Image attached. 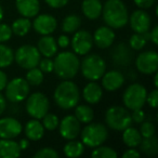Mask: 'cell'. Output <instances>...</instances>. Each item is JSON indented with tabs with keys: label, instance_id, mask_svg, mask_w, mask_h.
Instances as JSON below:
<instances>
[{
	"label": "cell",
	"instance_id": "obj_1",
	"mask_svg": "<svg viewBox=\"0 0 158 158\" xmlns=\"http://www.w3.org/2000/svg\"><path fill=\"white\" fill-rule=\"evenodd\" d=\"M101 15L104 23L113 29L123 28L129 20L128 8L121 0H107L102 7Z\"/></svg>",
	"mask_w": 158,
	"mask_h": 158
},
{
	"label": "cell",
	"instance_id": "obj_2",
	"mask_svg": "<svg viewBox=\"0 0 158 158\" xmlns=\"http://www.w3.org/2000/svg\"><path fill=\"white\" fill-rule=\"evenodd\" d=\"M54 102L62 110H72L80 100V91L74 81L66 79L60 82L53 93Z\"/></svg>",
	"mask_w": 158,
	"mask_h": 158
},
{
	"label": "cell",
	"instance_id": "obj_3",
	"mask_svg": "<svg viewBox=\"0 0 158 158\" xmlns=\"http://www.w3.org/2000/svg\"><path fill=\"white\" fill-rule=\"evenodd\" d=\"M79 67L80 61L76 53L64 51L55 54V59L53 61V70L59 78L63 80L73 79L78 74Z\"/></svg>",
	"mask_w": 158,
	"mask_h": 158
},
{
	"label": "cell",
	"instance_id": "obj_4",
	"mask_svg": "<svg viewBox=\"0 0 158 158\" xmlns=\"http://www.w3.org/2000/svg\"><path fill=\"white\" fill-rule=\"evenodd\" d=\"M80 138L84 145L94 148L102 145L108 138V130L105 125L100 123H89L80 131Z\"/></svg>",
	"mask_w": 158,
	"mask_h": 158
},
{
	"label": "cell",
	"instance_id": "obj_5",
	"mask_svg": "<svg viewBox=\"0 0 158 158\" xmlns=\"http://www.w3.org/2000/svg\"><path fill=\"white\" fill-rule=\"evenodd\" d=\"M79 68L85 78L90 81H97L106 72V63L103 57L98 54H86Z\"/></svg>",
	"mask_w": 158,
	"mask_h": 158
},
{
	"label": "cell",
	"instance_id": "obj_6",
	"mask_svg": "<svg viewBox=\"0 0 158 158\" xmlns=\"http://www.w3.org/2000/svg\"><path fill=\"white\" fill-rule=\"evenodd\" d=\"M105 123L110 129L123 131L131 126V113L123 106H110L105 113Z\"/></svg>",
	"mask_w": 158,
	"mask_h": 158
},
{
	"label": "cell",
	"instance_id": "obj_7",
	"mask_svg": "<svg viewBox=\"0 0 158 158\" xmlns=\"http://www.w3.org/2000/svg\"><path fill=\"white\" fill-rule=\"evenodd\" d=\"M147 91L143 85L132 84L125 90L123 94V102L129 110L142 108L146 103Z\"/></svg>",
	"mask_w": 158,
	"mask_h": 158
},
{
	"label": "cell",
	"instance_id": "obj_8",
	"mask_svg": "<svg viewBox=\"0 0 158 158\" xmlns=\"http://www.w3.org/2000/svg\"><path fill=\"white\" fill-rule=\"evenodd\" d=\"M41 59V54L38 51L37 47L33 44H24L16 49L14 52V61L20 67L29 69L38 66Z\"/></svg>",
	"mask_w": 158,
	"mask_h": 158
},
{
	"label": "cell",
	"instance_id": "obj_9",
	"mask_svg": "<svg viewBox=\"0 0 158 158\" xmlns=\"http://www.w3.org/2000/svg\"><path fill=\"white\" fill-rule=\"evenodd\" d=\"M26 112L31 118L41 119L50 108V102L46 94L35 92L26 98Z\"/></svg>",
	"mask_w": 158,
	"mask_h": 158
},
{
	"label": "cell",
	"instance_id": "obj_10",
	"mask_svg": "<svg viewBox=\"0 0 158 158\" xmlns=\"http://www.w3.org/2000/svg\"><path fill=\"white\" fill-rule=\"evenodd\" d=\"M6 90V98L12 103H19L24 100L29 94V84L26 81V79L16 77L13 78L11 81H8Z\"/></svg>",
	"mask_w": 158,
	"mask_h": 158
},
{
	"label": "cell",
	"instance_id": "obj_11",
	"mask_svg": "<svg viewBox=\"0 0 158 158\" xmlns=\"http://www.w3.org/2000/svg\"><path fill=\"white\" fill-rule=\"evenodd\" d=\"M136 69L144 75H152L158 69V53L148 50L140 53L135 60Z\"/></svg>",
	"mask_w": 158,
	"mask_h": 158
},
{
	"label": "cell",
	"instance_id": "obj_12",
	"mask_svg": "<svg viewBox=\"0 0 158 158\" xmlns=\"http://www.w3.org/2000/svg\"><path fill=\"white\" fill-rule=\"evenodd\" d=\"M93 46L92 35L88 31L80 29L75 31V35L72 39V48L74 53L77 55H86L90 52Z\"/></svg>",
	"mask_w": 158,
	"mask_h": 158
},
{
	"label": "cell",
	"instance_id": "obj_13",
	"mask_svg": "<svg viewBox=\"0 0 158 158\" xmlns=\"http://www.w3.org/2000/svg\"><path fill=\"white\" fill-rule=\"evenodd\" d=\"M60 134L65 140H75L79 136L81 127L80 121L75 117V115H67L59 123Z\"/></svg>",
	"mask_w": 158,
	"mask_h": 158
},
{
	"label": "cell",
	"instance_id": "obj_14",
	"mask_svg": "<svg viewBox=\"0 0 158 158\" xmlns=\"http://www.w3.org/2000/svg\"><path fill=\"white\" fill-rule=\"evenodd\" d=\"M128 22L130 23L132 31L139 34L147 33L152 26L151 15L142 9L135 10V11L132 12L131 15H129Z\"/></svg>",
	"mask_w": 158,
	"mask_h": 158
},
{
	"label": "cell",
	"instance_id": "obj_15",
	"mask_svg": "<svg viewBox=\"0 0 158 158\" xmlns=\"http://www.w3.org/2000/svg\"><path fill=\"white\" fill-rule=\"evenodd\" d=\"M31 26H33L34 31L39 35H51L56 29L57 21L51 14H39V15L35 16V20H34Z\"/></svg>",
	"mask_w": 158,
	"mask_h": 158
},
{
	"label": "cell",
	"instance_id": "obj_16",
	"mask_svg": "<svg viewBox=\"0 0 158 158\" xmlns=\"http://www.w3.org/2000/svg\"><path fill=\"white\" fill-rule=\"evenodd\" d=\"M22 125L13 117L0 119V139H15L22 133Z\"/></svg>",
	"mask_w": 158,
	"mask_h": 158
},
{
	"label": "cell",
	"instance_id": "obj_17",
	"mask_svg": "<svg viewBox=\"0 0 158 158\" xmlns=\"http://www.w3.org/2000/svg\"><path fill=\"white\" fill-rule=\"evenodd\" d=\"M93 38V44L100 49H107L110 46H113L115 41V31L113 28L106 26H101L94 31L92 36Z\"/></svg>",
	"mask_w": 158,
	"mask_h": 158
},
{
	"label": "cell",
	"instance_id": "obj_18",
	"mask_svg": "<svg viewBox=\"0 0 158 158\" xmlns=\"http://www.w3.org/2000/svg\"><path fill=\"white\" fill-rule=\"evenodd\" d=\"M102 79V87L106 91H116L120 89L125 84V77L123 73L119 70H110L107 73H104L103 76L101 77Z\"/></svg>",
	"mask_w": 158,
	"mask_h": 158
},
{
	"label": "cell",
	"instance_id": "obj_19",
	"mask_svg": "<svg viewBox=\"0 0 158 158\" xmlns=\"http://www.w3.org/2000/svg\"><path fill=\"white\" fill-rule=\"evenodd\" d=\"M15 7L19 13L27 19L35 18L40 11L39 0H15Z\"/></svg>",
	"mask_w": 158,
	"mask_h": 158
},
{
	"label": "cell",
	"instance_id": "obj_20",
	"mask_svg": "<svg viewBox=\"0 0 158 158\" xmlns=\"http://www.w3.org/2000/svg\"><path fill=\"white\" fill-rule=\"evenodd\" d=\"M112 60L118 66H128L132 61V53L129 47L123 42L118 44L112 51Z\"/></svg>",
	"mask_w": 158,
	"mask_h": 158
},
{
	"label": "cell",
	"instance_id": "obj_21",
	"mask_svg": "<svg viewBox=\"0 0 158 158\" xmlns=\"http://www.w3.org/2000/svg\"><path fill=\"white\" fill-rule=\"evenodd\" d=\"M57 46L56 40L51 35H44L39 39L37 44V49L40 54L44 57H53L57 53Z\"/></svg>",
	"mask_w": 158,
	"mask_h": 158
},
{
	"label": "cell",
	"instance_id": "obj_22",
	"mask_svg": "<svg viewBox=\"0 0 158 158\" xmlns=\"http://www.w3.org/2000/svg\"><path fill=\"white\" fill-rule=\"evenodd\" d=\"M82 97L89 104H97L103 97V89L98 82L90 81L85 86L82 90Z\"/></svg>",
	"mask_w": 158,
	"mask_h": 158
},
{
	"label": "cell",
	"instance_id": "obj_23",
	"mask_svg": "<svg viewBox=\"0 0 158 158\" xmlns=\"http://www.w3.org/2000/svg\"><path fill=\"white\" fill-rule=\"evenodd\" d=\"M21 151L19 143L13 139H0V158H16Z\"/></svg>",
	"mask_w": 158,
	"mask_h": 158
},
{
	"label": "cell",
	"instance_id": "obj_24",
	"mask_svg": "<svg viewBox=\"0 0 158 158\" xmlns=\"http://www.w3.org/2000/svg\"><path fill=\"white\" fill-rule=\"evenodd\" d=\"M101 0H84L81 3V11L84 15L89 20H97L102 13Z\"/></svg>",
	"mask_w": 158,
	"mask_h": 158
},
{
	"label": "cell",
	"instance_id": "obj_25",
	"mask_svg": "<svg viewBox=\"0 0 158 158\" xmlns=\"http://www.w3.org/2000/svg\"><path fill=\"white\" fill-rule=\"evenodd\" d=\"M24 132L29 141H39L44 134V127L39 121V119L33 118L26 123Z\"/></svg>",
	"mask_w": 158,
	"mask_h": 158
},
{
	"label": "cell",
	"instance_id": "obj_26",
	"mask_svg": "<svg viewBox=\"0 0 158 158\" xmlns=\"http://www.w3.org/2000/svg\"><path fill=\"white\" fill-rule=\"evenodd\" d=\"M123 131V144L127 145L128 147H133V148H135V147H138L140 145L141 141H142V135H141L140 131L136 128L129 126Z\"/></svg>",
	"mask_w": 158,
	"mask_h": 158
},
{
	"label": "cell",
	"instance_id": "obj_27",
	"mask_svg": "<svg viewBox=\"0 0 158 158\" xmlns=\"http://www.w3.org/2000/svg\"><path fill=\"white\" fill-rule=\"evenodd\" d=\"M63 151L66 157H69V158L79 157V156H81L84 154L85 145L80 141H76V139L75 140H69L64 145Z\"/></svg>",
	"mask_w": 158,
	"mask_h": 158
},
{
	"label": "cell",
	"instance_id": "obj_28",
	"mask_svg": "<svg viewBox=\"0 0 158 158\" xmlns=\"http://www.w3.org/2000/svg\"><path fill=\"white\" fill-rule=\"evenodd\" d=\"M75 117L80 121V123H89L93 120L94 112L89 105L77 104L75 106Z\"/></svg>",
	"mask_w": 158,
	"mask_h": 158
},
{
	"label": "cell",
	"instance_id": "obj_29",
	"mask_svg": "<svg viewBox=\"0 0 158 158\" xmlns=\"http://www.w3.org/2000/svg\"><path fill=\"white\" fill-rule=\"evenodd\" d=\"M31 28V23L29 21V19L27 18H20V19H16L13 23H12V33L14 35L19 36V37H24L26 36L27 34L29 33Z\"/></svg>",
	"mask_w": 158,
	"mask_h": 158
},
{
	"label": "cell",
	"instance_id": "obj_30",
	"mask_svg": "<svg viewBox=\"0 0 158 158\" xmlns=\"http://www.w3.org/2000/svg\"><path fill=\"white\" fill-rule=\"evenodd\" d=\"M81 25V19L77 14H69L65 16L62 22V31L65 34H74Z\"/></svg>",
	"mask_w": 158,
	"mask_h": 158
},
{
	"label": "cell",
	"instance_id": "obj_31",
	"mask_svg": "<svg viewBox=\"0 0 158 158\" xmlns=\"http://www.w3.org/2000/svg\"><path fill=\"white\" fill-rule=\"evenodd\" d=\"M139 146H141V151L147 156H155L158 153V140L155 135L142 138Z\"/></svg>",
	"mask_w": 158,
	"mask_h": 158
},
{
	"label": "cell",
	"instance_id": "obj_32",
	"mask_svg": "<svg viewBox=\"0 0 158 158\" xmlns=\"http://www.w3.org/2000/svg\"><path fill=\"white\" fill-rule=\"evenodd\" d=\"M14 61V52L10 47L0 42V68L10 66Z\"/></svg>",
	"mask_w": 158,
	"mask_h": 158
},
{
	"label": "cell",
	"instance_id": "obj_33",
	"mask_svg": "<svg viewBox=\"0 0 158 158\" xmlns=\"http://www.w3.org/2000/svg\"><path fill=\"white\" fill-rule=\"evenodd\" d=\"M147 40H148V31L144 34L135 33L130 37L129 39V47L132 50L140 51L146 46Z\"/></svg>",
	"mask_w": 158,
	"mask_h": 158
},
{
	"label": "cell",
	"instance_id": "obj_34",
	"mask_svg": "<svg viewBox=\"0 0 158 158\" xmlns=\"http://www.w3.org/2000/svg\"><path fill=\"white\" fill-rule=\"evenodd\" d=\"M26 74V81L29 84V86H40L44 81V73L40 70V68L38 66L36 67H33V68H29L27 69Z\"/></svg>",
	"mask_w": 158,
	"mask_h": 158
},
{
	"label": "cell",
	"instance_id": "obj_35",
	"mask_svg": "<svg viewBox=\"0 0 158 158\" xmlns=\"http://www.w3.org/2000/svg\"><path fill=\"white\" fill-rule=\"evenodd\" d=\"M91 156L94 158H117L118 154L112 147L100 145L98 147H94L93 152L91 153Z\"/></svg>",
	"mask_w": 158,
	"mask_h": 158
},
{
	"label": "cell",
	"instance_id": "obj_36",
	"mask_svg": "<svg viewBox=\"0 0 158 158\" xmlns=\"http://www.w3.org/2000/svg\"><path fill=\"white\" fill-rule=\"evenodd\" d=\"M42 126L44 127V129L49 130V131H53L59 127L60 119L56 115L51 114V113H47L44 117H42Z\"/></svg>",
	"mask_w": 158,
	"mask_h": 158
},
{
	"label": "cell",
	"instance_id": "obj_37",
	"mask_svg": "<svg viewBox=\"0 0 158 158\" xmlns=\"http://www.w3.org/2000/svg\"><path fill=\"white\" fill-rule=\"evenodd\" d=\"M140 133L142 135V138H149V136L155 135V126L151 121H143L140 123Z\"/></svg>",
	"mask_w": 158,
	"mask_h": 158
},
{
	"label": "cell",
	"instance_id": "obj_38",
	"mask_svg": "<svg viewBox=\"0 0 158 158\" xmlns=\"http://www.w3.org/2000/svg\"><path fill=\"white\" fill-rule=\"evenodd\" d=\"M35 158H59V153L52 147H44L34 154Z\"/></svg>",
	"mask_w": 158,
	"mask_h": 158
},
{
	"label": "cell",
	"instance_id": "obj_39",
	"mask_svg": "<svg viewBox=\"0 0 158 158\" xmlns=\"http://www.w3.org/2000/svg\"><path fill=\"white\" fill-rule=\"evenodd\" d=\"M12 35H13V33H12L11 26L5 24V23H0V42L3 44V42L10 40Z\"/></svg>",
	"mask_w": 158,
	"mask_h": 158
},
{
	"label": "cell",
	"instance_id": "obj_40",
	"mask_svg": "<svg viewBox=\"0 0 158 158\" xmlns=\"http://www.w3.org/2000/svg\"><path fill=\"white\" fill-rule=\"evenodd\" d=\"M39 66L40 70L42 73H46V74H49V73H52L53 72V61L51 60V57H44V59H40L39 61Z\"/></svg>",
	"mask_w": 158,
	"mask_h": 158
},
{
	"label": "cell",
	"instance_id": "obj_41",
	"mask_svg": "<svg viewBox=\"0 0 158 158\" xmlns=\"http://www.w3.org/2000/svg\"><path fill=\"white\" fill-rule=\"evenodd\" d=\"M146 103L151 106L152 108H156L158 105V91L157 88L154 89L149 94L146 95Z\"/></svg>",
	"mask_w": 158,
	"mask_h": 158
},
{
	"label": "cell",
	"instance_id": "obj_42",
	"mask_svg": "<svg viewBox=\"0 0 158 158\" xmlns=\"http://www.w3.org/2000/svg\"><path fill=\"white\" fill-rule=\"evenodd\" d=\"M131 119L133 123H139L140 125L141 123L145 120V113L142 108H138V110H133L131 114Z\"/></svg>",
	"mask_w": 158,
	"mask_h": 158
},
{
	"label": "cell",
	"instance_id": "obj_43",
	"mask_svg": "<svg viewBox=\"0 0 158 158\" xmlns=\"http://www.w3.org/2000/svg\"><path fill=\"white\" fill-rule=\"evenodd\" d=\"M155 1L156 0H133V2L135 3L136 7L142 10H146L152 8L155 5Z\"/></svg>",
	"mask_w": 158,
	"mask_h": 158
},
{
	"label": "cell",
	"instance_id": "obj_44",
	"mask_svg": "<svg viewBox=\"0 0 158 158\" xmlns=\"http://www.w3.org/2000/svg\"><path fill=\"white\" fill-rule=\"evenodd\" d=\"M44 1L52 9H61L67 5L69 0H44Z\"/></svg>",
	"mask_w": 158,
	"mask_h": 158
},
{
	"label": "cell",
	"instance_id": "obj_45",
	"mask_svg": "<svg viewBox=\"0 0 158 158\" xmlns=\"http://www.w3.org/2000/svg\"><path fill=\"white\" fill-rule=\"evenodd\" d=\"M148 40H151L155 46L158 44V26L155 25V26L152 28V31H148Z\"/></svg>",
	"mask_w": 158,
	"mask_h": 158
},
{
	"label": "cell",
	"instance_id": "obj_46",
	"mask_svg": "<svg viewBox=\"0 0 158 158\" xmlns=\"http://www.w3.org/2000/svg\"><path fill=\"white\" fill-rule=\"evenodd\" d=\"M56 44H57V46H59V47H61V48L65 49V48H67V47L69 46L70 39L68 38V36L61 35V36H59V38H57Z\"/></svg>",
	"mask_w": 158,
	"mask_h": 158
},
{
	"label": "cell",
	"instance_id": "obj_47",
	"mask_svg": "<svg viewBox=\"0 0 158 158\" xmlns=\"http://www.w3.org/2000/svg\"><path fill=\"white\" fill-rule=\"evenodd\" d=\"M140 155H141L140 152L134 149L133 147H129V149H127V151L123 153V158H138L140 157Z\"/></svg>",
	"mask_w": 158,
	"mask_h": 158
},
{
	"label": "cell",
	"instance_id": "obj_48",
	"mask_svg": "<svg viewBox=\"0 0 158 158\" xmlns=\"http://www.w3.org/2000/svg\"><path fill=\"white\" fill-rule=\"evenodd\" d=\"M8 84V76L2 69H0V91L5 90L6 86Z\"/></svg>",
	"mask_w": 158,
	"mask_h": 158
},
{
	"label": "cell",
	"instance_id": "obj_49",
	"mask_svg": "<svg viewBox=\"0 0 158 158\" xmlns=\"http://www.w3.org/2000/svg\"><path fill=\"white\" fill-rule=\"evenodd\" d=\"M6 107H7V102H6L5 97L0 93V116L3 114V112L6 110Z\"/></svg>",
	"mask_w": 158,
	"mask_h": 158
},
{
	"label": "cell",
	"instance_id": "obj_50",
	"mask_svg": "<svg viewBox=\"0 0 158 158\" xmlns=\"http://www.w3.org/2000/svg\"><path fill=\"white\" fill-rule=\"evenodd\" d=\"M19 145H20L21 149H22V151H24V149L28 148L29 140H28V139H22V140H20V143H19Z\"/></svg>",
	"mask_w": 158,
	"mask_h": 158
},
{
	"label": "cell",
	"instance_id": "obj_51",
	"mask_svg": "<svg viewBox=\"0 0 158 158\" xmlns=\"http://www.w3.org/2000/svg\"><path fill=\"white\" fill-rule=\"evenodd\" d=\"M154 86H155V88H157L158 87V74H157V72L154 73Z\"/></svg>",
	"mask_w": 158,
	"mask_h": 158
},
{
	"label": "cell",
	"instance_id": "obj_52",
	"mask_svg": "<svg viewBox=\"0 0 158 158\" xmlns=\"http://www.w3.org/2000/svg\"><path fill=\"white\" fill-rule=\"evenodd\" d=\"M2 19H3V9H2V7L0 6V22L2 21Z\"/></svg>",
	"mask_w": 158,
	"mask_h": 158
}]
</instances>
